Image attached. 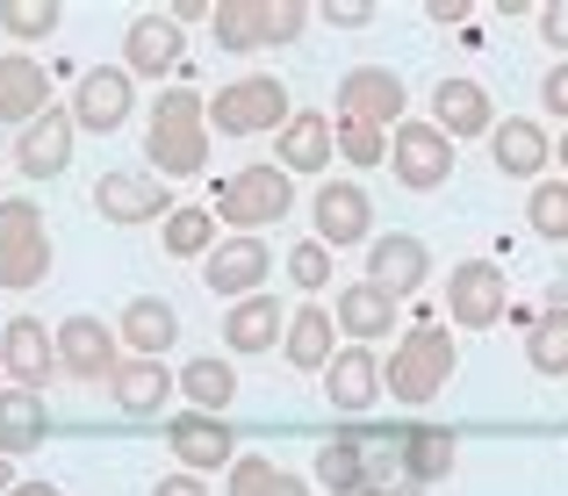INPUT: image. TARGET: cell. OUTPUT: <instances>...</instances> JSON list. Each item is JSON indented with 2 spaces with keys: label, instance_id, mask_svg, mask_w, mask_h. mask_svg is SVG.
<instances>
[{
  "label": "cell",
  "instance_id": "cell-1",
  "mask_svg": "<svg viewBox=\"0 0 568 496\" xmlns=\"http://www.w3.org/2000/svg\"><path fill=\"white\" fill-rule=\"evenodd\" d=\"M317 483L332 496H367V489H410L403 475V432L388 425H346L317 446Z\"/></svg>",
  "mask_w": 568,
  "mask_h": 496
},
{
  "label": "cell",
  "instance_id": "cell-2",
  "mask_svg": "<svg viewBox=\"0 0 568 496\" xmlns=\"http://www.w3.org/2000/svg\"><path fill=\"white\" fill-rule=\"evenodd\" d=\"M144 159L159 180H187L209 165V94L194 87H166L152 101V123H144Z\"/></svg>",
  "mask_w": 568,
  "mask_h": 496
},
{
  "label": "cell",
  "instance_id": "cell-3",
  "mask_svg": "<svg viewBox=\"0 0 568 496\" xmlns=\"http://www.w3.org/2000/svg\"><path fill=\"white\" fill-rule=\"evenodd\" d=\"M454 367H460L454 331H446V324H417V331H403V345L388 353L382 388H388L396 403H432L446 382H454Z\"/></svg>",
  "mask_w": 568,
  "mask_h": 496
},
{
  "label": "cell",
  "instance_id": "cell-4",
  "mask_svg": "<svg viewBox=\"0 0 568 496\" xmlns=\"http://www.w3.org/2000/svg\"><path fill=\"white\" fill-rule=\"evenodd\" d=\"M295 209V173L281 165H237L231 180H216V216L237 223V237H260V223H281Z\"/></svg>",
  "mask_w": 568,
  "mask_h": 496
},
{
  "label": "cell",
  "instance_id": "cell-5",
  "mask_svg": "<svg viewBox=\"0 0 568 496\" xmlns=\"http://www.w3.org/2000/svg\"><path fill=\"white\" fill-rule=\"evenodd\" d=\"M209 123H216V138H260V130H288V123H295L288 87H281L274 72H245V80L216 87V101H209Z\"/></svg>",
  "mask_w": 568,
  "mask_h": 496
},
{
  "label": "cell",
  "instance_id": "cell-6",
  "mask_svg": "<svg viewBox=\"0 0 568 496\" xmlns=\"http://www.w3.org/2000/svg\"><path fill=\"white\" fill-rule=\"evenodd\" d=\"M223 51H266V43H295L310 22L303 0H216L209 8Z\"/></svg>",
  "mask_w": 568,
  "mask_h": 496
},
{
  "label": "cell",
  "instance_id": "cell-7",
  "mask_svg": "<svg viewBox=\"0 0 568 496\" xmlns=\"http://www.w3.org/2000/svg\"><path fill=\"white\" fill-rule=\"evenodd\" d=\"M51 274V231H43V209L29 194L0 202V289H37Z\"/></svg>",
  "mask_w": 568,
  "mask_h": 496
},
{
  "label": "cell",
  "instance_id": "cell-8",
  "mask_svg": "<svg viewBox=\"0 0 568 496\" xmlns=\"http://www.w3.org/2000/svg\"><path fill=\"white\" fill-rule=\"evenodd\" d=\"M504 310H511V281H504L497 260H468L446 274V317L460 331H489L504 324Z\"/></svg>",
  "mask_w": 568,
  "mask_h": 496
},
{
  "label": "cell",
  "instance_id": "cell-9",
  "mask_svg": "<svg viewBox=\"0 0 568 496\" xmlns=\"http://www.w3.org/2000/svg\"><path fill=\"white\" fill-rule=\"evenodd\" d=\"M388 173L417 194L446 188V180H454V138H446L439 123H403L396 138H388Z\"/></svg>",
  "mask_w": 568,
  "mask_h": 496
},
{
  "label": "cell",
  "instance_id": "cell-10",
  "mask_svg": "<svg viewBox=\"0 0 568 496\" xmlns=\"http://www.w3.org/2000/svg\"><path fill=\"white\" fill-rule=\"evenodd\" d=\"M94 209L109 223H152V216H173V194L152 165H115V173L94 180Z\"/></svg>",
  "mask_w": 568,
  "mask_h": 496
},
{
  "label": "cell",
  "instance_id": "cell-11",
  "mask_svg": "<svg viewBox=\"0 0 568 496\" xmlns=\"http://www.w3.org/2000/svg\"><path fill=\"white\" fill-rule=\"evenodd\" d=\"M338 123L403 130V80L388 65H353L346 80H338Z\"/></svg>",
  "mask_w": 568,
  "mask_h": 496
},
{
  "label": "cell",
  "instance_id": "cell-12",
  "mask_svg": "<svg viewBox=\"0 0 568 496\" xmlns=\"http://www.w3.org/2000/svg\"><path fill=\"white\" fill-rule=\"evenodd\" d=\"M115 338H123V331L101 324V317H65L58 324V367L80 374V382H115V374H123Z\"/></svg>",
  "mask_w": 568,
  "mask_h": 496
},
{
  "label": "cell",
  "instance_id": "cell-13",
  "mask_svg": "<svg viewBox=\"0 0 568 496\" xmlns=\"http://www.w3.org/2000/svg\"><path fill=\"white\" fill-rule=\"evenodd\" d=\"M274 274V252H266V237H223L216 252H209L202 281L223 295V303H245V295H260V281Z\"/></svg>",
  "mask_w": 568,
  "mask_h": 496
},
{
  "label": "cell",
  "instance_id": "cell-14",
  "mask_svg": "<svg viewBox=\"0 0 568 496\" xmlns=\"http://www.w3.org/2000/svg\"><path fill=\"white\" fill-rule=\"evenodd\" d=\"M425 274H432V252H425V237H410V231H388L367 245V281H375L382 295H417L425 289Z\"/></svg>",
  "mask_w": 568,
  "mask_h": 496
},
{
  "label": "cell",
  "instance_id": "cell-15",
  "mask_svg": "<svg viewBox=\"0 0 568 496\" xmlns=\"http://www.w3.org/2000/svg\"><path fill=\"white\" fill-rule=\"evenodd\" d=\"M0 367L14 374V388H37V396H43V382H51V367H58V338L37 317L0 324Z\"/></svg>",
  "mask_w": 568,
  "mask_h": 496
},
{
  "label": "cell",
  "instance_id": "cell-16",
  "mask_svg": "<svg viewBox=\"0 0 568 496\" xmlns=\"http://www.w3.org/2000/svg\"><path fill=\"white\" fill-rule=\"evenodd\" d=\"M310 216H317V245H361L367 223H375V209H367V194L353 188V180H324L317 202H310Z\"/></svg>",
  "mask_w": 568,
  "mask_h": 496
},
{
  "label": "cell",
  "instance_id": "cell-17",
  "mask_svg": "<svg viewBox=\"0 0 568 496\" xmlns=\"http://www.w3.org/2000/svg\"><path fill=\"white\" fill-rule=\"evenodd\" d=\"M166 446L187 460V475H202V468H223V460H237V439H231V425H223V417H209V411H181V417H166Z\"/></svg>",
  "mask_w": 568,
  "mask_h": 496
},
{
  "label": "cell",
  "instance_id": "cell-18",
  "mask_svg": "<svg viewBox=\"0 0 568 496\" xmlns=\"http://www.w3.org/2000/svg\"><path fill=\"white\" fill-rule=\"evenodd\" d=\"M51 109V72L37 65L29 51H0V123H37Z\"/></svg>",
  "mask_w": 568,
  "mask_h": 496
},
{
  "label": "cell",
  "instance_id": "cell-19",
  "mask_svg": "<svg viewBox=\"0 0 568 496\" xmlns=\"http://www.w3.org/2000/svg\"><path fill=\"white\" fill-rule=\"evenodd\" d=\"M338 152V123L324 109H295V123L274 138V159H281V173H324Z\"/></svg>",
  "mask_w": 568,
  "mask_h": 496
},
{
  "label": "cell",
  "instance_id": "cell-20",
  "mask_svg": "<svg viewBox=\"0 0 568 496\" xmlns=\"http://www.w3.org/2000/svg\"><path fill=\"white\" fill-rule=\"evenodd\" d=\"M173 65H181V22L173 14H138L123 37V72L130 80H159Z\"/></svg>",
  "mask_w": 568,
  "mask_h": 496
},
{
  "label": "cell",
  "instance_id": "cell-21",
  "mask_svg": "<svg viewBox=\"0 0 568 496\" xmlns=\"http://www.w3.org/2000/svg\"><path fill=\"white\" fill-rule=\"evenodd\" d=\"M72 109H43L37 123L22 130V144H14V165H22L29 180H58L65 173V159H72Z\"/></svg>",
  "mask_w": 568,
  "mask_h": 496
},
{
  "label": "cell",
  "instance_id": "cell-22",
  "mask_svg": "<svg viewBox=\"0 0 568 496\" xmlns=\"http://www.w3.org/2000/svg\"><path fill=\"white\" fill-rule=\"evenodd\" d=\"M72 123L94 130V138H109V130L130 123V72L123 65H101L80 80V101H72Z\"/></svg>",
  "mask_w": 568,
  "mask_h": 496
},
{
  "label": "cell",
  "instance_id": "cell-23",
  "mask_svg": "<svg viewBox=\"0 0 568 496\" xmlns=\"http://www.w3.org/2000/svg\"><path fill=\"white\" fill-rule=\"evenodd\" d=\"M324 396H332V411L361 417L367 403L382 396V360L367 353V345H346V353H332V367H324Z\"/></svg>",
  "mask_w": 568,
  "mask_h": 496
},
{
  "label": "cell",
  "instance_id": "cell-24",
  "mask_svg": "<svg viewBox=\"0 0 568 496\" xmlns=\"http://www.w3.org/2000/svg\"><path fill=\"white\" fill-rule=\"evenodd\" d=\"M489 159L511 180H540V165L555 159V144H547V130L532 123V115H504V123L489 130Z\"/></svg>",
  "mask_w": 568,
  "mask_h": 496
},
{
  "label": "cell",
  "instance_id": "cell-25",
  "mask_svg": "<svg viewBox=\"0 0 568 496\" xmlns=\"http://www.w3.org/2000/svg\"><path fill=\"white\" fill-rule=\"evenodd\" d=\"M432 123H439L446 138H489L497 115H489V94L475 80H439L432 87Z\"/></svg>",
  "mask_w": 568,
  "mask_h": 496
},
{
  "label": "cell",
  "instance_id": "cell-26",
  "mask_svg": "<svg viewBox=\"0 0 568 496\" xmlns=\"http://www.w3.org/2000/svg\"><path fill=\"white\" fill-rule=\"evenodd\" d=\"M274 338H288V310L274 295H245V303L223 310V345L231 353H266Z\"/></svg>",
  "mask_w": 568,
  "mask_h": 496
},
{
  "label": "cell",
  "instance_id": "cell-27",
  "mask_svg": "<svg viewBox=\"0 0 568 496\" xmlns=\"http://www.w3.org/2000/svg\"><path fill=\"white\" fill-rule=\"evenodd\" d=\"M173 388H181V374H166V360H123L109 396H115V411H130V417H159Z\"/></svg>",
  "mask_w": 568,
  "mask_h": 496
},
{
  "label": "cell",
  "instance_id": "cell-28",
  "mask_svg": "<svg viewBox=\"0 0 568 496\" xmlns=\"http://www.w3.org/2000/svg\"><path fill=\"white\" fill-rule=\"evenodd\" d=\"M115 331L130 338V353H138V360H159L173 338H181V310H173L166 295H138V303H123Z\"/></svg>",
  "mask_w": 568,
  "mask_h": 496
},
{
  "label": "cell",
  "instance_id": "cell-29",
  "mask_svg": "<svg viewBox=\"0 0 568 496\" xmlns=\"http://www.w3.org/2000/svg\"><path fill=\"white\" fill-rule=\"evenodd\" d=\"M332 317H338V331H353V338L367 345V338H382V331H396V295H382L375 281H346Z\"/></svg>",
  "mask_w": 568,
  "mask_h": 496
},
{
  "label": "cell",
  "instance_id": "cell-30",
  "mask_svg": "<svg viewBox=\"0 0 568 496\" xmlns=\"http://www.w3.org/2000/svg\"><path fill=\"white\" fill-rule=\"evenodd\" d=\"M403 475H410V489L446 483L454 475V432L446 425H403Z\"/></svg>",
  "mask_w": 568,
  "mask_h": 496
},
{
  "label": "cell",
  "instance_id": "cell-31",
  "mask_svg": "<svg viewBox=\"0 0 568 496\" xmlns=\"http://www.w3.org/2000/svg\"><path fill=\"white\" fill-rule=\"evenodd\" d=\"M51 432V411H43L37 388H0V454H29Z\"/></svg>",
  "mask_w": 568,
  "mask_h": 496
},
{
  "label": "cell",
  "instance_id": "cell-32",
  "mask_svg": "<svg viewBox=\"0 0 568 496\" xmlns=\"http://www.w3.org/2000/svg\"><path fill=\"white\" fill-rule=\"evenodd\" d=\"M281 353H288V367H303V374H317V367H332V310H295L288 317V338H281Z\"/></svg>",
  "mask_w": 568,
  "mask_h": 496
},
{
  "label": "cell",
  "instance_id": "cell-33",
  "mask_svg": "<svg viewBox=\"0 0 568 496\" xmlns=\"http://www.w3.org/2000/svg\"><path fill=\"white\" fill-rule=\"evenodd\" d=\"M181 396L194 403V411L223 417V411H231V396H237V374H231V360H216V353L187 360V367H181Z\"/></svg>",
  "mask_w": 568,
  "mask_h": 496
},
{
  "label": "cell",
  "instance_id": "cell-34",
  "mask_svg": "<svg viewBox=\"0 0 568 496\" xmlns=\"http://www.w3.org/2000/svg\"><path fill=\"white\" fill-rule=\"evenodd\" d=\"M526 360H532V374H568V303L561 295H547V310L532 317Z\"/></svg>",
  "mask_w": 568,
  "mask_h": 496
},
{
  "label": "cell",
  "instance_id": "cell-35",
  "mask_svg": "<svg viewBox=\"0 0 568 496\" xmlns=\"http://www.w3.org/2000/svg\"><path fill=\"white\" fill-rule=\"evenodd\" d=\"M231 496H310V483L260 454H245V460H231Z\"/></svg>",
  "mask_w": 568,
  "mask_h": 496
},
{
  "label": "cell",
  "instance_id": "cell-36",
  "mask_svg": "<svg viewBox=\"0 0 568 496\" xmlns=\"http://www.w3.org/2000/svg\"><path fill=\"white\" fill-rule=\"evenodd\" d=\"M166 252H173V260H202V252H216V209H173V216H166Z\"/></svg>",
  "mask_w": 568,
  "mask_h": 496
},
{
  "label": "cell",
  "instance_id": "cell-37",
  "mask_svg": "<svg viewBox=\"0 0 568 496\" xmlns=\"http://www.w3.org/2000/svg\"><path fill=\"white\" fill-rule=\"evenodd\" d=\"M0 29L22 37V43H37V37L58 29V8H51V0H0Z\"/></svg>",
  "mask_w": 568,
  "mask_h": 496
},
{
  "label": "cell",
  "instance_id": "cell-38",
  "mask_svg": "<svg viewBox=\"0 0 568 496\" xmlns=\"http://www.w3.org/2000/svg\"><path fill=\"white\" fill-rule=\"evenodd\" d=\"M526 216H532L540 237H568V180H540L532 202H526Z\"/></svg>",
  "mask_w": 568,
  "mask_h": 496
},
{
  "label": "cell",
  "instance_id": "cell-39",
  "mask_svg": "<svg viewBox=\"0 0 568 496\" xmlns=\"http://www.w3.org/2000/svg\"><path fill=\"white\" fill-rule=\"evenodd\" d=\"M388 138H396V130H375V123H338V159H353V165H388Z\"/></svg>",
  "mask_w": 568,
  "mask_h": 496
},
{
  "label": "cell",
  "instance_id": "cell-40",
  "mask_svg": "<svg viewBox=\"0 0 568 496\" xmlns=\"http://www.w3.org/2000/svg\"><path fill=\"white\" fill-rule=\"evenodd\" d=\"M288 281H295V289H324V281H332V245L303 237V245L288 252Z\"/></svg>",
  "mask_w": 568,
  "mask_h": 496
},
{
  "label": "cell",
  "instance_id": "cell-41",
  "mask_svg": "<svg viewBox=\"0 0 568 496\" xmlns=\"http://www.w3.org/2000/svg\"><path fill=\"white\" fill-rule=\"evenodd\" d=\"M540 101H547V109H555V115H568V58H561V65H555V72H547V87H540Z\"/></svg>",
  "mask_w": 568,
  "mask_h": 496
},
{
  "label": "cell",
  "instance_id": "cell-42",
  "mask_svg": "<svg viewBox=\"0 0 568 496\" xmlns=\"http://www.w3.org/2000/svg\"><path fill=\"white\" fill-rule=\"evenodd\" d=\"M540 37L555 43V51H568V8H547L540 14Z\"/></svg>",
  "mask_w": 568,
  "mask_h": 496
},
{
  "label": "cell",
  "instance_id": "cell-43",
  "mask_svg": "<svg viewBox=\"0 0 568 496\" xmlns=\"http://www.w3.org/2000/svg\"><path fill=\"white\" fill-rule=\"evenodd\" d=\"M152 496H209V489H202V475H166Z\"/></svg>",
  "mask_w": 568,
  "mask_h": 496
},
{
  "label": "cell",
  "instance_id": "cell-44",
  "mask_svg": "<svg viewBox=\"0 0 568 496\" xmlns=\"http://www.w3.org/2000/svg\"><path fill=\"white\" fill-rule=\"evenodd\" d=\"M14 496H58L51 483H14Z\"/></svg>",
  "mask_w": 568,
  "mask_h": 496
},
{
  "label": "cell",
  "instance_id": "cell-45",
  "mask_svg": "<svg viewBox=\"0 0 568 496\" xmlns=\"http://www.w3.org/2000/svg\"><path fill=\"white\" fill-rule=\"evenodd\" d=\"M0 496H14V468H8V460H0Z\"/></svg>",
  "mask_w": 568,
  "mask_h": 496
},
{
  "label": "cell",
  "instance_id": "cell-46",
  "mask_svg": "<svg viewBox=\"0 0 568 496\" xmlns=\"http://www.w3.org/2000/svg\"><path fill=\"white\" fill-rule=\"evenodd\" d=\"M367 496H410V489H367Z\"/></svg>",
  "mask_w": 568,
  "mask_h": 496
},
{
  "label": "cell",
  "instance_id": "cell-47",
  "mask_svg": "<svg viewBox=\"0 0 568 496\" xmlns=\"http://www.w3.org/2000/svg\"><path fill=\"white\" fill-rule=\"evenodd\" d=\"M561 173H568V130H561Z\"/></svg>",
  "mask_w": 568,
  "mask_h": 496
},
{
  "label": "cell",
  "instance_id": "cell-48",
  "mask_svg": "<svg viewBox=\"0 0 568 496\" xmlns=\"http://www.w3.org/2000/svg\"><path fill=\"white\" fill-rule=\"evenodd\" d=\"M555 295H561V303H568V289H555Z\"/></svg>",
  "mask_w": 568,
  "mask_h": 496
}]
</instances>
